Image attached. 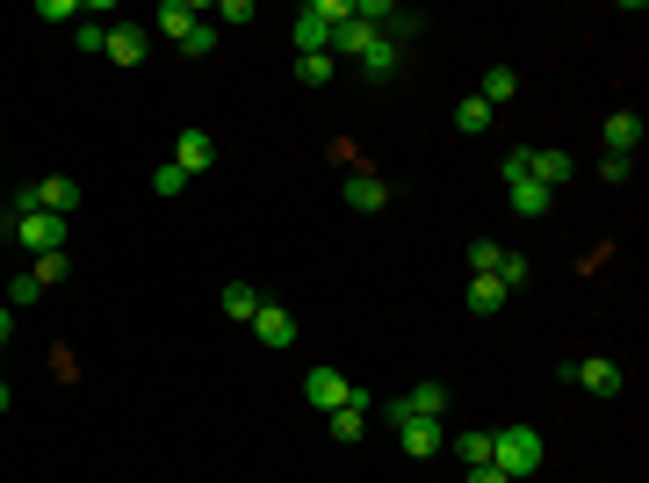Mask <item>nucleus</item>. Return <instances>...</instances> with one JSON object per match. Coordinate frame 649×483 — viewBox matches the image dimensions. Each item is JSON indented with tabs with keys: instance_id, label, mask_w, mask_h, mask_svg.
<instances>
[{
	"instance_id": "obj_1",
	"label": "nucleus",
	"mask_w": 649,
	"mask_h": 483,
	"mask_svg": "<svg viewBox=\"0 0 649 483\" xmlns=\"http://www.w3.org/2000/svg\"><path fill=\"white\" fill-rule=\"evenodd\" d=\"M542 462H548V448H542L534 426H505V433H491V469H499L505 483H527Z\"/></svg>"
},
{
	"instance_id": "obj_2",
	"label": "nucleus",
	"mask_w": 649,
	"mask_h": 483,
	"mask_svg": "<svg viewBox=\"0 0 649 483\" xmlns=\"http://www.w3.org/2000/svg\"><path fill=\"white\" fill-rule=\"evenodd\" d=\"M347 15H354V0H311V8L296 15V30H289V36H296V59H311V51H333V30H339Z\"/></svg>"
},
{
	"instance_id": "obj_3",
	"label": "nucleus",
	"mask_w": 649,
	"mask_h": 483,
	"mask_svg": "<svg viewBox=\"0 0 649 483\" xmlns=\"http://www.w3.org/2000/svg\"><path fill=\"white\" fill-rule=\"evenodd\" d=\"M30 210H51V217H73V210H80V181H65V174H44V181L15 188V202H8V224H15V217H30Z\"/></svg>"
},
{
	"instance_id": "obj_4",
	"label": "nucleus",
	"mask_w": 649,
	"mask_h": 483,
	"mask_svg": "<svg viewBox=\"0 0 649 483\" xmlns=\"http://www.w3.org/2000/svg\"><path fill=\"white\" fill-rule=\"evenodd\" d=\"M563 382H571V390H585V397H620V361L614 354H585V361H571L563 368Z\"/></svg>"
},
{
	"instance_id": "obj_5",
	"label": "nucleus",
	"mask_w": 649,
	"mask_h": 483,
	"mask_svg": "<svg viewBox=\"0 0 649 483\" xmlns=\"http://www.w3.org/2000/svg\"><path fill=\"white\" fill-rule=\"evenodd\" d=\"M448 405H454L448 382L426 376V382H411L405 397H390V426H397V419H448Z\"/></svg>"
},
{
	"instance_id": "obj_6",
	"label": "nucleus",
	"mask_w": 649,
	"mask_h": 483,
	"mask_svg": "<svg viewBox=\"0 0 649 483\" xmlns=\"http://www.w3.org/2000/svg\"><path fill=\"white\" fill-rule=\"evenodd\" d=\"M397 448H405L411 462H433V454L448 448V419H397Z\"/></svg>"
},
{
	"instance_id": "obj_7",
	"label": "nucleus",
	"mask_w": 649,
	"mask_h": 483,
	"mask_svg": "<svg viewBox=\"0 0 649 483\" xmlns=\"http://www.w3.org/2000/svg\"><path fill=\"white\" fill-rule=\"evenodd\" d=\"M15 231L22 245H30V253H65V217H51V210H30V217H15Z\"/></svg>"
},
{
	"instance_id": "obj_8",
	"label": "nucleus",
	"mask_w": 649,
	"mask_h": 483,
	"mask_svg": "<svg viewBox=\"0 0 649 483\" xmlns=\"http://www.w3.org/2000/svg\"><path fill=\"white\" fill-rule=\"evenodd\" d=\"M368 411H376V397H368V390H354L339 411H325V433H333L339 448H354V440L368 433Z\"/></svg>"
},
{
	"instance_id": "obj_9",
	"label": "nucleus",
	"mask_w": 649,
	"mask_h": 483,
	"mask_svg": "<svg viewBox=\"0 0 649 483\" xmlns=\"http://www.w3.org/2000/svg\"><path fill=\"white\" fill-rule=\"evenodd\" d=\"M253 333H260V347L289 354V347H296V317H289V303H268V296H260V311H253Z\"/></svg>"
},
{
	"instance_id": "obj_10",
	"label": "nucleus",
	"mask_w": 649,
	"mask_h": 483,
	"mask_svg": "<svg viewBox=\"0 0 649 483\" xmlns=\"http://www.w3.org/2000/svg\"><path fill=\"white\" fill-rule=\"evenodd\" d=\"M210 159H217V137H210V130H181V137H174V167H181L188 181H196V174H210Z\"/></svg>"
},
{
	"instance_id": "obj_11",
	"label": "nucleus",
	"mask_w": 649,
	"mask_h": 483,
	"mask_svg": "<svg viewBox=\"0 0 649 483\" xmlns=\"http://www.w3.org/2000/svg\"><path fill=\"white\" fill-rule=\"evenodd\" d=\"M145 51H151V30H137V22H116V30H108V44H102V59L145 65Z\"/></svg>"
},
{
	"instance_id": "obj_12",
	"label": "nucleus",
	"mask_w": 649,
	"mask_h": 483,
	"mask_svg": "<svg viewBox=\"0 0 649 483\" xmlns=\"http://www.w3.org/2000/svg\"><path fill=\"white\" fill-rule=\"evenodd\" d=\"M303 397H311L317 411H339V405H347V397H354V382L339 376V368H311V382H303Z\"/></svg>"
},
{
	"instance_id": "obj_13",
	"label": "nucleus",
	"mask_w": 649,
	"mask_h": 483,
	"mask_svg": "<svg viewBox=\"0 0 649 483\" xmlns=\"http://www.w3.org/2000/svg\"><path fill=\"white\" fill-rule=\"evenodd\" d=\"M599 137H606V159H628V151L642 145V116H635V108H614Z\"/></svg>"
},
{
	"instance_id": "obj_14",
	"label": "nucleus",
	"mask_w": 649,
	"mask_h": 483,
	"mask_svg": "<svg viewBox=\"0 0 649 483\" xmlns=\"http://www.w3.org/2000/svg\"><path fill=\"white\" fill-rule=\"evenodd\" d=\"M571 151H556V145H534V181L548 188V196H563V188H571Z\"/></svg>"
},
{
	"instance_id": "obj_15",
	"label": "nucleus",
	"mask_w": 649,
	"mask_h": 483,
	"mask_svg": "<svg viewBox=\"0 0 649 483\" xmlns=\"http://www.w3.org/2000/svg\"><path fill=\"white\" fill-rule=\"evenodd\" d=\"M196 22H202V8H196V0H159V15H151V30L181 44V36L196 30Z\"/></svg>"
},
{
	"instance_id": "obj_16",
	"label": "nucleus",
	"mask_w": 649,
	"mask_h": 483,
	"mask_svg": "<svg viewBox=\"0 0 649 483\" xmlns=\"http://www.w3.org/2000/svg\"><path fill=\"white\" fill-rule=\"evenodd\" d=\"M354 65H362L368 80H397V65H405V44H397V36H376V44H368Z\"/></svg>"
},
{
	"instance_id": "obj_17",
	"label": "nucleus",
	"mask_w": 649,
	"mask_h": 483,
	"mask_svg": "<svg viewBox=\"0 0 649 483\" xmlns=\"http://www.w3.org/2000/svg\"><path fill=\"white\" fill-rule=\"evenodd\" d=\"M505 188H513V196H505V202H513L520 217H548V210H556V196H548V188L534 181V174H513V181H505Z\"/></svg>"
},
{
	"instance_id": "obj_18",
	"label": "nucleus",
	"mask_w": 649,
	"mask_h": 483,
	"mask_svg": "<svg viewBox=\"0 0 649 483\" xmlns=\"http://www.w3.org/2000/svg\"><path fill=\"white\" fill-rule=\"evenodd\" d=\"M383 202H390V188L376 181V174H347V210H362V217H376Z\"/></svg>"
},
{
	"instance_id": "obj_19",
	"label": "nucleus",
	"mask_w": 649,
	"mask_h": 483,
	"mask_svg": "<svg viewBox=\"0 0 649 483\" xmlns=\"http://www.w3.org/2000/svg\"><path fill=\"white\" fill-rule=\"evenodd\" d=\"M513 94H520V73H513V65H491V73H483V87H477V102H483V108H505Z\"/></svg>"
},
{
	"instance_id": "obj_20",
	"label": "nucleus",
	"mask_w": 649,
	"mask_h": 483,
	"mask_svg": "<svg viewBox=\"0 0 649 483\" xmlns=\"http://www.w3.org/2000/svg\"><path fill=\"white\" fill-rule=\"evenodd\" d=\"M368 44H376V30H368V22H354V15L333 30V59H339V65H347V59H362Z\"/></svg>"
},
{
	"instance_id": "obj_21",
	"label": "nucleus",
	"mask_w": 649,
	"mask_h": 483,
	"mask_svg": "<svg viewBox=\"0 0 649 483\" xmlns=\"http://www.w3.org/2000/svg\"><path fill=\"white\" fill-rule=\"evenodd\" d=\"M505 303H513V296H505V288H499V282H491V274H477V282H469V311H477V317H491V311H505Z\"/></svg>"
},
{
	"instance_id": "obj_22",
	"label": "nucleus",
	"mask_w": 649,
	"mask_h": 483,
	"mask_svg": "<svg viewBox=\"0 0 649 483\" xmlns=\"http://www.w3.org/2000/svg\"><path fill=\"white\" fill-rule=\"evenodd\" d=\"M217 36H224V30H217V22H196V30H188V36H181V44H174V51H181V59H210V51H217Z\"/></svg>"
},
{
	"instance_id": "obj_23",
	"label": "nucleus",
	"mask_w": 649,
	"mask_h": 483,
	"mask_svg": "<svg viewBox=\"0 0 649 483\" xmlns=\"http://www.w3.org/2000/svg\"><path fill=\"white\" fill-rule=\"evenodd\" d=\"M224 311L253 325V311H260V288H253V282H224Z\"/></svg>"
},
{
	"instance_id": "obj_24",
	"label": "nucleus",
	"mask_w": 649,
	"mask_h": 483,
	"mask_svg": "<svg viewBox=\"0 0 649 483\" xmlns=\"http://www.w3.org/2000/svg\"><path fill=\"white\" fill-rule=\"evenodd\" d=\"M491 116H499V108H483L477 94H462V102H454V130H491Z\"/></svg>"
},
{
	"instance_id": "obj_25",
	"label": "nucleus",
	"mask_w": 649,
	"mask_h": 483,
	"mask_svg": "<svg viewBox=\"0 0 649 483\" xmlns=\"http://www.w3.org/2000/svg\"><path fill=\"white\" fill-rule=\"evenodd\" d=\"M333 73H339V59H333V51H311V59H296V80H311V87H325Z\"/></svg>"
},
{
	"instance_id": "obj_26",
	"label": "nucleus",
	"mask_w": 649,
	"mask_h": 483,
	"mask_svg": "<svg viewBox=\"0 0 649 483\" xmlns=\"http://www.w3.org/2000/svg\"><path fill=\"white\" fill-rule=\"evenodd\" d=\"M30 274H36L44 288H59L65 274H73V253H36V267H30Z\"/></svg>"
},
{
	"instance_id": "obj_27",
	"label": "nucleus",
	"mask_w": 649,
	"mask_h": 483,
	"mask_svg": "<svg viewBox=\"0 0 649 483\" xmlns=\"http://www.w3.org/2000/svg\"><path fill=\"white\" fill-rule=\"evenodd\" d=\"M454 454H462V469H483L491 462V433H454Z\"/></svg>"
},
{
	"instance_id": "obj_28",
	"label": "nucleus",
	"mask_w": 649,
	"mask_h": 483,
	"mask_svg": "<svg viewBox=\"0 0 649 483\" xmlns=\"http://www.w3.org/2000/svg\"><path fill=\"white\" fill-rule=\"evenodd\" d=\"M36 296H44V282H36V274H15V282H8V311H30Z\"/></svg>"
},
{
	"instance_id": "obj_29",
	"label": "nucleus",
	"mask_w": 649,
	"mask_h": 483,
	"mask_svg": "<svg viewBox=\"0 0 649 483\" xmlns=\"http://www.w3.org/2000/svg\"><path fill=\"white\" fill-rule=\"evenodd\" d=\"M499 260H505V245H491V239L469 245V267H477V274H499Z\"/></svg>"
},
{
	"instance_id": "obj_30",
	"label": "nucleus",
	"mask_w": 649,
	"mask_h": 483,
	"mask_svg": "<svg viewBox=\"0 0 649 483\" xmlns=\"http://www.w3.org/2000/svg\"><path fill=\"white\" fill-rule=\"evenodd\" d=\"M36 15L44 22H73V15H87V0H36Z\"/></svg>"
},
{
	"instance_id": "obj_31",
	"label": "nucleus",
	"mask_w": 649,
	"mask_h": 483,
	"mask_svg": "<svg viewBox=\"0 0 649 483\" xmlns=\"http://www.w3.org/2000/svg\"><path fill=\"white\" fill-rule=\"evenodd\" d=\"M151 188H159V196H181V188H188V174H181V167H174V159H167V167L151 174Z\"/></svg>"
},
{
	"instance_id": "obj_32",
	"label": "nucleus",
	"mask_w": 649,
	"mask_h": 483,
	"mask_svg": "<svg viewBox=\"0 0 649 483\" xmlns=\"http://www.w3.org/2000/svg\"><path fill=\"white\" fill-rule=\"evenodd\" d=\"M469 483H505V476H499V469H491V462H483V469H469Z\"/></svg>"
},
{
	"instance_id": "obj_33",
	"label": "nucleus",
	"mask_w": 649,
	"mask_h": 483,
	"mask_svg": "<svg viewBox=\"0 0 649 483\" xmlns=\"http://www.w3.org/2000/svg\"><path fill=\"white\" fill-rule=\"evenodd\" d=\"M8 339H15V311H0V347H8Z\"/></svg>"
},
{
	"instance_id": "obj_34",
	"label": "nucleus",
	"mask_w": 649,
	"mask_h": 483,
	"mask_svg": "<svg viewBox=\"0 0 649 483\" xmlns=\"http://www.w3.org/2000/svg\"><path fill=\"white\" fill-rule=\"evenodd\" d=\"M8 405H15V390H8V382H0V411H8Z\"/></svg>"
}]
</instances>
